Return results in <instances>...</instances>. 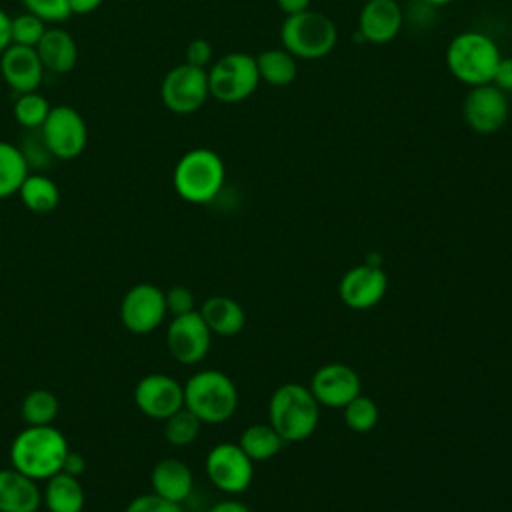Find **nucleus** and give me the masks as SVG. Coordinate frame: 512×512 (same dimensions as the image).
I'll return each mask as SVG.
<instances>
[{"label":"nucleus","mask_w":512,"mask_h":512,"mask_svg":"<svg viewBox=\"0 0 512 512\" xmlns=\"http://www.w3.org/2000/svg\"><path fill=\"white\" fill-rule=\"evenodd\" d=\"M68 452L70 446L66 436L52 424L26 426L10 444V464L36 482L48 480L62 472Z\"/></svg>","instance_id":"nucleus-1"},{"label":"nucleus","mask_w":512,"mask_h":512,"mask_svg":"<svg viewBox=\"0 0 512 512\" xmlns=\"http://www.w3.org/2000/svg\"><path fill=\"white\" fill-rule=\"evenodd\" d=\"M268 416L272 428L284 438V442H302L314 434L320 408L308 386L302 384H282L274 390Z\"/></svg>","instance_id":"nucleus-2"},{"label":"nucleus","mask_w":512,"mask_h":512,"mask_svg":"<svg viewBox=\"0 0 512 512\" xmlns=\"http://www.w3.org/2000/svg\"><path fill=\"white\" fill-rule=\"evenodd\" d=\"M502 54L496 42L482 32H460L446 48V66L450 74L472 86L490 84Z\"/></svg>","instance_id":"nucleus-3"},{"label":"nucleus","mask_w":512,"mask_h":512,"mask_svg":"<svg viewBox=\"0 0 512 512\" xmlns=\"http://www.w3.org/2000/svg\"><path fill=\"white\" fill-rule=\"evenodd\" d=\"M224 162L210 148H192L174 166L172 184L176 194L190 204L212 202L224 186Z\"/></svg>","instance_id":"nucleus-4"},{"label":"nucleus","mask_w":512,"mask_h":512,"mask_svg":"<svg viewBox=\"0 0 512 512\" xmlns=\"http://www.w3.org/2000/svg\"><path fill=\"white\" fill-rule=\"evenodd\" d=\"M238 406V390L230 376L220 370H200L184 384V408L202 424L226 422Z\"/></svg>","instance_id":"nucleus-5"},{"label":"nucleus","mask_w":512,"mask_h":512,"mask_svg":"<svg viewBox=\"0 0 512 512\" xmlns=\"http://www.w3.org/2000/svg\"><path fill=\"white\" fill-rule=\"evenodd\" d=\"M280 40L282 48H286L294 58L316 60L332 52L338 40V30L326 14L308 8L284 18L280 26Z\"/></svg>","instance_id":"nucleus-6"},{"label":"nucleus","mask_w":512,"mask_h":512,"mask_svg":"<svg viewBox=\"0 0 512 512\" xmlns=\"http://www.w3.org/2000/svg\"><path fill=\"white\" fill-rule=\"evenodd\" d=\"M260 84L256 56L246 52H230L208 68L210 96L224 104H236L254 94Z\"/></svg>","instance_id":"nucleus-7"},{"label":"nucleus","mask_w":512,"mask_h":512,"mask_svg":"<svg viewBox=\"0 0 512 512\" xmlns=\"http://www.w3.org/2000/svg\"><path fill=\"white\" fill-rule=\"evenodd\" d=\"M46 150L60 158L72 160L80 156L88 144V126L82 114L68 104L52 106L40 126Z\"/></svg>","instance_id":"nucleus-8"},{"label":"nucleus","mask_w":512,"mask_h":512,"mask_svg":"<svg viewBox=\"0 0 512 512\" xmlns=\"http://www.w3.org/2000/svg\"><path fill=\"white\" fill-rule=\"evenodd\" d=\"M208 96V70L186 62L170 68L160 84L162 104L180 116L200 110Z\"/></svg>","instance_id":"nucleus-9"},{"label":"nucleus","mask_w":512,"mask_h":512,"mask_svg":"<svg viewBox=\"0 0 512 512\" xmlns=\"http://www.w3.org/2000/svg\"><path fill=\"white\" fill-rule=\"evenodd\" d=\"M164 290L156 284L142 282L132 286L120 302V322L132 334H150L166 318Z\"/></svg>","instance_id":"nucleus-10"},{"label":"nucleus","mask_w":512,"mask_h":512,"mask_svg":"<svg viewBox=\"0 0 512 512\" xmlns=\"http://www.w3.org/2000/svg\"><path fill=\"white\" fill-rule=\"evenodd\" d=\"M210 342L212 332L198 310L172 316V322L166 330V346L176 362L184 366L202 362L210 350Z\"/></svg>","instance_id":"nucleus-11"},{"label":"nucleus","mask_w":512,"mask_h":512,"mask_svg":"<svg viewBox=\"0 0 512 512\" xmlns=\"http://www.w3.org/2000/svg\"><path fill=\"white\" fill-rule=\"evenodd\" d=\"M206 474L210 482L226 494H242L254 476V462L238 444H216L206 456Z\"/></svg>","instance_id":"nucleus-12"},{"label":"nucleus","mask_w":512,"mask_h":512,"mask_svg":"<svg viewBox=\"0 0 512 512\" xmlns=\"http://www.w3.org/2000/svg\"><path fill=\"white\" fill-rule=\"evenodd\" d=\"M136 408L154 420H166L184 408V386L168 374H146L134 388Z\"/></svg>","instance_id":"nucleus-13"},{"label":"nucleus","mask_w":512,"mask_h":512,"mask_svg":"<svg viewBox=\"0 0 512 512\" xmlns=\"http://www.w3.org/2000/svg\"><path fill=\"white\" fill-rule=\"evenodd\" d=\"M462 116L470 130L478 134H494L508 118L506 94L492 82L472 86L464 98Z\"/></svg>","instance_id":"nucleus-14"},{"label":"nucleus","mask_w":512,"mask_h":512,"mask_svg":"<svg viewBox=\"0 0 512 512\" xmlns=\"http://www.w3.org/2000/svg\"><path fill=\"white\" fill-rule=\"evenodd\" d=\"M308 388L318 404H324L330 408H344L352 398L360 394L362 384L354 368L332 362V364L320 366L312 374Z\"/></svg>","instance_id":"nucleus-15"},{"label":"nucleus","mask_w":512,"mask_h":512,"mask_svg":"<svg viewBox=\"0 0 512 512\" xmlns=\"http://www.w3.org/2000/svg\"><path fill=\"white\" fill-rule=\"evenodd\" d=\"M388 290V278L380 266L360 264L350 268L338 284L340 300L354 310L376 306Z\"/></svg>","instance_id":"nucleus-16"},{"label":"nucleus","mask_w":512,"mask_h":512,"mask_svg":"<svg viewBox=\"0 0 512 512\" xmlns=\"http://www.w3.org/2000/svg\"><path fill=\"white\" fill-rule=\"evenodd\" d=\"M0 74L8 88L18 96L38 90L44 76V66L36 48L10 44L0 54Z\"/></svg>","instance_id":"nucleus-17"},{"label":"nucleus","mask_w":512,"mask_h":512,"mask_svg":"<svg viewBox=\"0 0 512 512\" xmlns=\"http://www.w3.org/2000/svg\"><path fill=\"white\" fill-rule=\"evenodd\" d=\"M404 22L396 0H368L358 16V34L372 44H386L398 36Z\"/></svg>","instance_id":"nucleus-18"},{"label":"nucleus","mask_w":512,"mask_h":512,"mask_svg":"<svg viewBox=\"0 0 512 512\" xmlns=\"http://www.w3.org/2000/svg\"><path fill=\"white\" fill-rule=\"evenodd\" d=\"M42 490L36 480L16 468L0 470V512H38Z\"/></svg>","instance_id":"nucleus-19"},{"label":"nucleus","mask_w":512,"mask_h":512,"mask_svg":"<svg viewBox=\"0 0 512 512\" xmlns=\"http://www.w3.org/2000/svg\"><path fill=\"white\" fill-rule=\"evenodd\" d=\"M44 70L54 74H66L74 70L78 62V46L70 32L58 26H48L42 40L36 46Z\"/></svg>","instance_id":"nucleus-20"},{"label":"nucleus","mask_w":512,"mask_h":512,"mask_svg":"<svg viewBox=\"0 0 512 512\" xmlns=\"http://www.w3.org/2000/svg\"><path fill=\"white\" fill-rule=\"evenodd\" d=\"M150 486H152L154 494H158L170 502L182 504L192 494L194 478H192L190 468L182 460L164 458L152 468Z\"/></svg>","instance_id":"nucleus-21"},{"label":"nucleus","mask_w":512,"mask_h":512,"mask_svg":"<svg viewBox=\"0 0 512 512\" xmlns=\"http://www.w3.org/2000/svg\"><path fill=\"white\" fill-rule=\"evenodd\" d=\"M212 334L234 336L246 324L244 308L228 296H210L198 310Z\"/></svg>","instance_id":"nucleus-22"},{"label":"nucleus","mask_w":512,"mask_h":512,"mask_svg":"<svg viewBox=\"0 0 512 512\" xmlns=\"http://www.w3.org/2000/svg\"><path fill=\"white\" fill-rule=\"evenodd\" d=\"M84 500L80 478L66 472L50 476L42 490V504L48 508V512H82Z\"/></svg>","instance_id":"nucleus-23"},{"label":"nucleus","mask_w":512,"mask_h":512,"mask_svg":"<svg viewBox=\"0 0 512 512\" xmlns=\"http://www.w3.org/2000/svg\"><path fill=\"white\" fill-rule=\"evenodd\" d=\"M22 204L34 214H48L60 202V190L56 182L44 174H28L18 190Z\"/></svg>","instance_id":"nucleus-24"},{"label":"nucleus","mask_w":512,"mask_h":512,"mask_svg":"<svg viewBox=\"0 0 512 512\" xmlns=\"http://www.w3.org/2000/svg\"><path fill=\"white\" fill-rule=\"evenodd\" d=\"M28 174V158L24 152L16 144L0 140V200L18 194Z\"/></svg>","instance_id":"nucleus-25"},{"label":"nucleus","mask_w":512,"mask_h":512,"mask_svg":"<svg viewBox=\"0 0 512 512\" xmlns=\"http://www.w3.org/2000/svg\"><path fill=\"white\" fill-rule=\"evenodd\" d=\"M260 80L270 86H288L296 80V58L286 48H270L256 56Z\"/></svg>","instance_id":"nucleus-26"},{"label":"nucleus","mask_w":512,"mask_h":512,"mask_svg":"<svg viewBox=\"0 0 512 512\" xmlns=\"http://www.w3.org/2000/svg\"><path fill=\"white\" fill-rule=\"evenodd\" d=\"M284 438L272 428V424H252L240 434L238 446L252 462H262L274 458L282 446Z\"/></svg>","instance_id":"nucleus-27"},{"label":"nucleus","mask_w":512,"mask_h":512,"mask_svg":"<svg viewBox=\"0 0 512 512\" xmlns=\"http://www.w3.org/2000/svg\"><path fill=\"white\" fill-rule=\"evenodd\" d=\"M58 398L46 388L30 390L20 406V416L26 426H46L52 424L58 416Z\"/></svg>","instance_id":"nucleus-28"},{"label":"nucleus","mask_w":512,"mask_h":512,"mask_svg":"<svg viewBox=\"0 0 512 512\" xmlns=\"http://www.w3.org/2000/svg\"><path fill=\"white\" fill-rule=\"evenodd\" d=\"M200 426L202 422L198 416H194L188 408H180L164 420V438L178 448L190 446L198 438Z\"/></svg>","instance_id":"nucleus-29"},{"label":"nucleus","mask_w":512,"mask_h":512,"mask_svg":"<svg viewBox=\"0 0 512 512\" xmlns=\"http://www.w3.org/2000/svg\"><path fill=\"white\" fill-rule=\"evenodd\" d=\"M52 104L38 92H26V94H18L12 114L14 120L24 126V128H40L50 112Z\"/></svg>","instance_id":"nucleus-30"},{"label":"nucleus","mask_w":512,"mask_h":512,"mask_svg":"<svg viewBox=\"0 0 512 512\" xmlns=\"http://www.w3.org/2000/svg\"><path fill=\"white\" fill-rule=\"evenodd\" d=\"M344 422L352 432H370L378 422V406L372 398L358 394L344 406Z\"/></svg>","instance_id":"nucleus-31"},{"label":"nucleus","mask_w":512,"mask_h":512,"mask_svg":"<svg viewBox=\"0 0 512 512\" xmlns=\"http://www.w3.org/2000/svg\"><path fill=\"white\" fill-rule=\"evenodd\" d=\"M46 28H48V24L42 18L24 10L22 14L10 18V40H12V44H18V46L36 48L46 32Z\"/></svg>","instance_id":"nucleus-32"},{"label":"nucleus","mask_w":512,"mask_h":512,"mask_svg":"<svg viewBox=\"0 0 512 512\" xmlns=\"http://www.w3.org/2000/svg\"><path fill=\"white\" fill-rule=\"evenodd\" d=\"M26 12L42 18L46 24H58L72 16L68 0H22Z\"/></svg>","instance_id":"nucleus-33"},{"label":"nucleus","mask_w":512,"mask_h":512,"mask_svg":"<svg viewBox=\"0 0 512 512\" xmlns=\"http://www.w3.org/2000/svg\"><path fill=\"white\" fill-rule=\"evenodd\" d=\"M124 512H184L178 502H170L154 492L132 498Z\"/></svg>","instance_id":"nucleus-34"},{"label":"nucleus","mask_w":512,"mask_h":512,"mask_svg":"<svg viewBox=\"0 0 512 512\" xmlns=\"http://www.w3.org/2000/svg\"><path fill=\"white\" fill-rule=\"evenodd\" d=\"M166 312L172 316H180L194 310V294L186 286H172L168 292H164Z\"/></svg>","instance_id":"nucleus-35"},{"label":"nucleus","mask_w":512,"mask_h":512,"mask_svg":"<svg viewBox=\"0 0 512 512\" xmlns=\"http://www.w3.org/2000/svg\"><path fill=\"white\" fill-rule=\"evenodd\" d=\"M212 62V44L204 38H194L186 46V64L196 68H208Z\"/></svg>","instance_id":"nucleus-36"},{"label":"nucleus","mask_w":512,"mask_h":512,"mask_svg":"<svg viewBox=\"0 0 512 512\" xmlns=\"http://www.w3.org/2000/svg\"><path fill=\"white\" fill-rule=\"evenodd\" d=\"M492 84L496 88H500L504 94L506 92H512V56H502L498 66H496V72H494V78H492Z\"/></svg>","instance_id":"nucleus-37"},{"label":"nucleus","mask_w":512,"mask_h":512,"mask_svg":"<svg viewBox=\"0 0 512 512\" xmlns=\"http://www.w3.org/2000/svg\"><path fill=\"white\" fill-rule=\"evenodd\" d=\"M84 470H86V460H84V456L82 454H78V452H68V456H66V460H64V466H62V472H66V474H72V476H82L84 474Z\"/></svg>","instance_id":"nucleus-38"},{"label":"nucleus","mask_w":512,"mask_h":512,"mask_svg":"<svg viewBox=\"0 0 512 512\" xmlns=\"http://www.w3.org/2000/svg\"><path fill=\"white\" fill-rule=\"evenodd\" d=\"M278 8L286 14V16H292V14H300L304 10L310 8V0H276Z\"/></svg>","instance_id":"nucleus-39"},{"label":"nucleus","mask_w":512,"mask_h":512,"mask_svg":"<svg viewBox=\"0 0 512 512\" xmlns=\"http://www.w3.org/2000/svg\"><path fill=\"white\" fill-rule=\"evenodd\" d=\"M72 14H90L102 6L104 0H68Z\"/></svg>","instance_id":"nucleus-40"},{"label":"nucleus","mask_w":512,"mask_h":512,"mask_svg":"<svg viewBox=\"0 0 512 512\" xmlns=\"http://www.w3.org/2000/svg\"><path fill=\"white\" fill-rule=\"evenodd\" d=\"M10 18L2 8H0V54L12 44L10 40Z\"/></svg>","instance_id":"nucleus-41"},{"label":"nucleus","mask_w":512,"mask_h":512,"mask_svg":"<svg viewBox=\"0 0 512 512\" xmlns=\"http://www.w3.org/2000/svg\"><path fill=\"white\" fill-rule=\"evenodd\" d=\"M208 512H250V508L238 500H222L216 502Z\"/></svg>","instance_id":"nucleus-42"},{"label":"nucleus","mask_w":512,"mask_h":512,"mask_svg":"<svg viewBox=\"0 0 512 512\" xmlns=\"http://www.w3.org/2000/svg\"><path fill=\"white\" fill-rule=\"evenodd\" d=\"M424 4H430V6H442V4H450L452 0H422Z\"/></svg>","instance_id":"nucleus-43"}]
</instances>
